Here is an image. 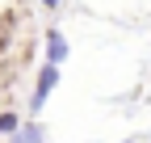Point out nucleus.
<instances>
[{"instance_id":"nucleus-3","label":"nucleus","mask_w":151,"mask_h":143,"mask_svg":"<svg viewBox=\"0 0 151 143\" xmlns=\"http://www.w3.org/2000/svg\"><path fill=\"white\" fill-rule=\"evenodd\" d=\"M9 139H13V143H42L46 135H42V126H38V122H21Z\"/></svg>"},{"instance_id":"nucleus-6","label":"nucleus","mask_w":151,"mask_h":143,"mask_svg":"<svg viewBox=\"0 0 151 143\" xmlns=\"http://www.w3.org/2000/svg\"><path fill=\"white\" fill-rule=\"evenodd\" d=\"M122 143H139V139H122Z\"/></svg>"},{"instance_id":"nucleus-4","label":"nucleus","mask_w":151,"mask_h":143,"mask_svg":"<svg viewBox=\"0 0 151 143\" xmlns=\"http://www.w3.org/2000/svg\"><path fill=\"white\" fill-rule=\"evenodd\" d=\"M17 126H21V118H17L13 110H4V114H0V135H13Z\"/></svg>"},{"instance_id":"nucleus-5","label":"nucleus","mask_w":151,"mask_h":143,"mask_svg":"<svg viewBox=\"0 0 151 143\" xmlns=\"http://www.w3.org/2000/svg\"><path fill=\"white\" fill-rule=\"evenodd\" d=\"M42 4H46V9H59V4H63V0H42Z\"/></svg>"},{"instance_id":"nucleus-1","label":"nucleus","mask_w":151,"mask_h":143,"mask_svg":"<svg viewBox=\"0 0 151 143\" xmlns=\"http://www.w3.org/2000/svg\"><path fill=\"white\" fill-rule=\"evenodd\" d=\"M55 84H59V67H55V63H42V72H38V84H34V97H29V110H34V114L46 105V97L55 93Z\"/></svg>"},{"instance_id":"nucleus-2","label":"nucleus","mask_w":151,"mask_h":143,"mask_svg":"<svg viewBox=\"0 0 151 143\" xmlns=\"http://www.w3.org/2000/svg\"><path fill=\"white\" fill-rule=\"evenodd\" d=\"M63 59H67V38H63L59 30H46V63L59 67Z\"/></svg>"}]
</instances>
